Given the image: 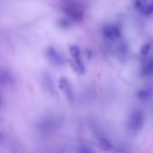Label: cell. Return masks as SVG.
I'll use <instances>...</instances> for the list:
<instances>
[{
	"mask_svg": "<svg viewBox=\"0 0 153 153\" xmlns=\"http://www.w3.org/2000/svg\"><path fill=\"white\" fill-rule=\"evenodd\" d=\"M61 8L63 11L73 20L80 21L83 18V6L78 1H64L62 3Z\"/></svg>",
	"mask_w": 153,
	"mask_h": 153,
	"instance_id": "6da1fadb",
	"label": "cell"
},
{
	"mask_svg": "<svg viewBox=\"0 0 153 153\" xmlns=\"http://www.w3.org/2000/svg\"><path fill=\"white\" fill-rule=\"evenodd\" d=\"M59 87L66 95L69 100L71 102L74 100L75 96L73 90L68 80L65 78H61L59 82Z\"/></svg>",
	"mask_w": 153,
	"mask_h": 153,
	"instance_id": "7a4b0ae2",
	"label": "cell"
},
{
	"mask_svg": "<svg viewBox=\"0 0 153 153\" xmlns=\"http://www.w3.org/2000/svg\"><path fill=\"white\" fill-rule=\"evenodd\" d=\"M47 54L49 59L55 64L62 65L65 63V60L53 47H49L47 50Z\"/></svg>",
	"mask_w": 153,
	"mask_h": 153,
	"instance_id": "3957f363",
	"label": "cell"
},
{
	"mask_svg": "<svg viewBox=\"0 0 153 153\" xmlns=\"http://www.w3.org/2000/svg\"><path fill=\"white\" fill-rule=\"evenodd\" d=\"M136 8L145 15H149L153 11L152 3L147 1H136L135 3Z\"/></svg>",
	"mask_w": 153,
	"mask_h": 153,
	"instance_id": "277c9868",
	"label": "cell"
},
{
	"mask_svg": "<svg viewBox=\"0 0 153 153\" xmlns=\"http://www.w3.org/2000/svg\"><path fill=\"white\" fill-rule=\"evenodd\" d=\"M42 81L45 89L51 94L55 92V85L53 78L48 73L46 72L42 76Z\"/></svg>",
	"mask_w": 153,
	"mask_h": 153,
	"instance_id": "5b68a950",
	"label": "cell"
},
{
	"mask_svg": "<svg viewBox=\"0 0 153 153\" xmlns=\"http://www.w3.org/2000/svg\"><path fill=\"white\" fill-rule=\"evenodd\" d=\"M143 122L142 114L140 112H135L132 115L130 122V126L133 129H139L142 126Z\"/></svg>",
	"mask_w": 153,
	"mask_h": 153,
	"instance_id": "8992f818",
	"label": "cell"
},
{
	"mask_svg": "<svg viewBox=\"0 0 153 153\" xmlns=\"http://www.w3.org/2000/svg\"><path fill=\"white\" fill-rule=\"evenodd\" d=\"M104 33L106 37L111 39L119 38L121 34L119 29L114 26L106 27L104 29Z\"/></svg>",
	"mask_w": 153,
	"mask_h": 153,
	"instance_id": "52a82bcc",
	"label": "cell"
},
{
	"mask_svg": "<svg viewBox=\"0 0 153 153\" xmlns=\"http://www.w3.org/2000/svg\"><path fill=\"white\" fill-rule=\"evenodd\" d=\"M153 71V62L150 60L145 64L141 71V75L146 76L151 75Z\"/></svg>",
	"mask_w": 153,
	"mask_h": 153,
	"instance_id": "ba28073f",
	"label": "cell"
},
{
	"mask_svg": "<svg viewBox=\"0 0 153 153\" xmlns=\"http://www.w3.org/2000/svg\"><path fill=\"white\" fill-rule=\"evenodd\" d=\"M99 144L101 149L104 151L111 150L112 146L110 142L104 138H101L99 141Z\"/></svg>",
	"mask_w": 153,
	"mask_h": 153,
	"instance_id": "9c48e42d",
	"label": "cell"
},
{
	"mask_svg": "<svg viewBox=\"0 0 153 153\" xmlns=\"http://www.w3.org/2000/svg\"><path fill=\"white\" fill-rule=\"evenodd\" d=\"M57 24L60 28L66 29L69 28L71 26V21L65 18H61L57 21Z\"/></svg>",
	"mask_w": 153,
	"mask_h": 153,
	"instance_id": "30bf717a",
	"label": "cell"
},
{
	"mask_svg": "<svg viewBox=\"0 0 153 153\" xmlns=\"http://www.w3.org/2000/svg\"><path fill=\"white\" fill-rule=\"evenodd\" d=\"M70 51L71 54L74 60H76L81 59L80 57V51L77 46H71L70 47Z\"/></svg>",
	"mask_w": 153,
	"mask_h": 153,
	"instance_id": "8fae6325",
	"label": "cell"
},
{
	"mask_svg": "<svg viewBox=\"0 0 153 153\" xmlns=\"http://www.w3.org/2000/svg\"><path fill=\"white\" fill-rule=\"evenodd\" d=\"M1 80L3 83L6 82L11 84L12 82V78L9 72H4L1 75Z\"/></svg>",
	"mask_w": 153,
	"mask_h": 153,
	"instance_id": "7c38bea8",
	"label": "cell"
},
{
	"mask_svg": "<svg viewBox=\"0 0 153 153\" xmlns=\"http://www.w3.org/2000/svg\"><path fill=\"white\" fill-rule=\"evenodd\" d=\"M150 92L148 90H143L138 92L137 96L138 98L142 99H148L150 96Z\"/></svg>",
	"mask_w": 153,
	"mask_h": 153,
	"instance_id": "4fadbf2b",
	"label": "cell"
},
{
	"mask_svg": "<svg viewBox=\"0 0 153 153\" xmlns=\"http://www.w3.org/2000/svg\"><path fill=\"white\" fill-rule=\"evenodd\" d=\"M150 48V45L148 43H146L141 47L140 53L143 55L148 54Z\"/></svg>",
	"mask_w": 153,
	"mask_h": 153,
	"instance_id": "5bb4252c",
	"label": "cell"
}]
</instances>
